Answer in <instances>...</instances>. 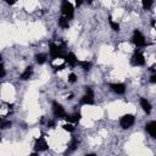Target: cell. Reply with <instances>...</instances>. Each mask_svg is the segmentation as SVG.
<instances>
[{
	"mask_svg": "<svg viewBox=\"0 0 156 156\" xmlns=\"http://www.w3.org/2000/svg\"><path fill=\"white\" fill-rule=\"evenodd\" d=\"M0 119H1V117H0Z\"/></svg>",
	"mask_w": 156,
	"mask_h": 156,
	"instance_id": "32",
	"label": "cell"
},
{
	"mask_svg": "<svg viewBox=\"0 0 156 156\" xmlns=\"http://www.w3.org/2000/svg\"><path fill=\"white\" fill-rule=\"evenodd\" d=\"M35 61H37V63L43 65V63H45V62L48 61V55H46V54H44V52L37 54V55H35Z\"/></svg>",
	"mask_w": 156,
	"mask_h": 156,
	"instance_id": "16",
	"label": "cell"
},
{
	"mask_svg": "<svg viewBox=\"0 0 156 156\" xmlns=\"http://www.w3.org/2000/svg\"><path fill=\"white\" fill-rule=\"evenodd\" d=\"M4 1H5L6 4H9V5H15L17 0H4Z\"/></svg>",
	"mask_w": 156,
	"mask_h": 156,
	"instance_id": "27",
	"label": "cell"
},
{
	"mask_svg": "<svg viewBox=\"0 0 156 156\" xmlns=\"http://www.w3.org/2000/svg\"><path fill=\"white\" fill-rule=\"evenodd\" d=\"M78 65H79L80 68H82L83 71H85V72L90 71V69H91V66H93L90 61H78Z\"/></svg>",
	"mask_w": 156,
	"mask_h": 156,
	"instance_id": "18",
	"label": "cell"
},
{
	"mask_svg": "<svg viewBox=\"0 0 156 156\" xmlns=\"http://www.w3.org/2000/svg\"><path fill=\"white\" fill-rule=\"evenodd\" d=\"M78 144H79L78 139H77L76 136H72V138H71V141H69V144H68V150H67V152H72V151H74V150L77 149Z\"/></svg>",
	"mask_w": 156,
	"mask_h": 156,
	"instance_id": "15",
	"label": "cell"
},
{
	"mask_svg": "<svg viewBox=\"0 0 156 156\" xmlns=\"http://www.w3.org/2000/svg\"><path fill=\"white\" fill-rule=\"evenodd\" d=\"M132 41L133 44L136 46V48H144L147 45L146 40H145V37L143 35V33L139 30V29H134L133 32V37H132Z\"/></svg>",
	"mask_w": 156,
	"mask_h": 156,
	"instance_id": "3",
	"label": "cell"
},
{
	"mask_svg": "<svg viewBox=\"0 0 156 156\" xmlns=\"http://www.w3.org/2000/svg\"><path fill=\"white\" fill-rule=\"evenodd\" d=\"M62 129H63V130H66V132H69V133H72V132L76 129V127H74V124H73V123L68 122V123H65V124H62Z\"/></svg>",
	"mask_w": 156,
	"mask_h": 156,
	"instance_id": "20",
	"label": "cell"
},
{
	"mask_svg": "<svg viewBox=\"0 0 156 156\" xmlns=\"http://www.w3.org/2000/svg\"><path fill=\"white\" fill-rule=\"evenodd\" d=\"M60 10H61L62 16L66 17L67 20H71L74 16V6L68 0H61Z\"/></svg>",
	"mask_w": 156,
	"mask_h": 156,
	"instance_id": "2",
	"label": "cell"
},
{
	"mask_svg": "<svg viewBox=\"0 0 156 156\" xmlns=\"http://www.w3.org/2000/svg\"><path fill=\"white\" fill-rule=\"evenodd\" d=\"M80 105H94V91L90 87H85V94L79 100Z\"/></svg>",
	"mask_w": 156,
	"mask_h": 156,
	"instance_id": "4",
	"label": "cell"
},
{
	"mask_svg": "<svg viewBox=\"0 0 156 156\" xmlns=\"http://www.w3.org/2000/svg\"><path fill=\"white\" fill-rule=\"evenodd\" d=\"M52 113L56 118H60V119L67 117V113H66L63 106L61 104H58L57 101H52Z\"/></svg>",
	"mask_w": 156,
	"mask_h": 156,
	"instance_id": "7",
	"label": "cell"
},
{
	"mask_svg": "<svg viewBox=\"0 0 156 156\" xmlns=\"http://www.w3.org/2000/svg\"><path fill=\"white\" fill-rule=\"evenodd\" d=\"M0 138H1V134H0Z\"/></svg>",
	"mask_w": 156,
	"mask_h": 156,
	"instance_id": "31",
	"label": "cell"
},
{
	"mask_svg": "<svg viewBox=\"0 0 156 156\" xmlns=\"http://www.w3.org/2000/svg\"><path fill=\"white\" fill-rule=\"evenodd\" d=\"M48 141H46V139H45V136L44 135H40L37 140H35V144H34V149L37 150V151H45V150H48Z\"/></svg>",
	"mask_w": 156,
	"mask_h": 156,
	"instance_id": "8",
	"label": "cell"
},
{
	"mask_svg": "<svg viewBox=\"0 0 156 156\" xmlns=\"http://www.w3.org/2000/svg\"><path fill=\"white\" fill-rule=\"evenodd\" d=\"M145 129L151 138H156V121H150L149 123H146Z\"/></svg>",
	"mask_w": 156,
	"mask_h": 156,
	"instance_id": "12",
	"label": "cell"
},
{
	"mask_svg": "<svg viewBox=\"0 0 156 156\" xmlns=\"http://www.w3.org/2000/svg\"><path fill=\"white\" fill-rule=\"evenodd\" d=\"M67 122H71V123H78L80 119H82V113L80 112H74L72 115H67V117L65 118Z\"/></svg>",
	"mask_w": 156,
	"mask_h": 156,
	"instance_id": "14",
	"label": "cell"
},
{
	"mask_svg": "<svg viewBox=\"0 0 156 156\" xmlns=\"http://www.w3.org/2000/svg\"><path fill=\"white\" fill-rule=\"evenodd\" d=\"M12 126L11 121H6V119H0V129H7Z\"/></svg>",
	"mask_w": 156,
	"mask_h": 156,
	"instance_id": "21",
	"label": "cell"
},
{
	"mask_svg": "<svg viewBox=\"0 0 156 156\" xmlns=\"http://www.w3.org/2000/svg\"><path fill=\"white\" fill-rule=\"evenodd\" d=\"M5 74H6V71H5V68H4V67H2V68H0V78L5 77Z\"/></svg>",
	"mask_w": 156,
	"mask_h": 156,
	"instance_id": "26",
	"label": "cell"
},
{
	"mask_svg": "<svg viewBox=\"0 0 156 156\" xmlns=\"http://www.w3.org/2000/svg\"><path fill=\"white\" fill-rule=\"evenodd\" d=\"M1 58H2V57H1V55H0V68H2V65H1Z\"/></svg>",
	"mask_w": 156,
	"mask_h": 156,
	"instance_id": "30",
	"label": "cell"
},
{
	"mask_svg": "<svg viewBox=\"0 0 156 156\" xmlns=\"http://www.w3.org/2000/svg\"><path fill=\"white\" fill-rule=\"evenodd\" d=\"M33 74V66H27L24 68V71L20 74V79L21 80H28Z\"/></svg>",
	"mask_w": 156,
	"mask_h": 156,
	"instance_id": "13",
	"label": "cell"
},
{
	"mask_svg": "<svg viewBox=\"0 0 156 156\" xmlns=\"http://www.w3.org/2000/svg\"><path fill=\"white\" fill-rule=\"evenodd\" d=\"M108 87L117 95H123L126 93V85L123 83H111L108 84Z\"/></svg>",
	"mask_w": 156,
	"mask_h": 156,
	"instance_id": "9",
	"label": "cell"
},
{
	"mask_svg": "<svg viewBox=\"0 0 156 156\" xmlns=\"http://www.w3.org/2000/svg\"><path fill=\"white\" fill-rule=\"evenodd\" d=\"M151 26H152V28L155 27V20H152V21H151Z\"/></svg>",
	"mask_w": 156,
	"mask_h": 156,
	"instance_id": "29",
	"label": "cell"
},
{
	"mask_svg": "<svg viewBox=\"0 0 156 156\" xmlns=\"http://www.w3.org/2000/svg\"><path fill=\"white\" fill-rule=\"evenodd\" d=\"M46 124H48V127H49V128H55V127H56V122H55V121H52V119H49Z\"/></svg>",
	"mask_w": 156,
	"mask_h": 156,
	"instance_id": "24",
	"label": "cell"
},
{
	"mask_svg": "<svg viewBox=\"0 0 156 156\" xmlns=\"http://www.w3.org/2000/svg\"><path fill=\"white\" fill-rule=\"evenodd\" d=\"M154 4V0H141V5L144 10H150Z\"/></svg>",
	"mask_w": 156,
	"mask_h": 156,
	"instance_id": "22",
	"label": "cell"
},
{
	"mask_svg": "<svg viewBox=\"0 0 156 156\" xmlns=\"http://www.w3.org/2000/svg\"><path fill=\"white\" fill-rule=\"evenodd\" d=\"M108 24H110V27H111L112 30H115V32H119V23L116 22L111 16H108Z\"/></svg>",
	"mask_w": 156,
	"mask_h": 156,
	"instance_id": "17",
	"label": "cell"
},
{
	"mask_svg": "<svg viewBox=\"0 0 156 156\" xmlns=\"http://www.w3.org/2000/svg\"><path fill=\"white\" fill-rule=\"evenodd\" d=\"M84 0H76V7H79L82 4H83Z\"/></svg>",
	"mask_w": 156,
	"mask_h": 156,
	"instance_id": "28",
	"label": "cell"
},
{
	"mask_svg": "<svg viewBox=\"0 0 156 156\" xmlns=\"http://www.w3.org/2000/svg\"><path fill=\"white\" fill-rule=\"evenodd\" d=\"M57 23H58V26H60L62 29H67V28L69 27V22H68V20H67L66 17H63V16L58 18Z\"/></svg>",
	"mask_w": 156,
	"mask_h": 156,
	"instance_id": "19",
	"label": "cell"
},
{
	"mask_svg": "<svg viewBox=\"0 0 156 156\" xmlns=\"http://www.w3.org/2000/svg\"><path fill=\"white\" fill-rule=\"evenodd\" d=\"M150 82H151L152 84H155V83H156V74H155V73H152V74H151V77H150Z\"/></svg>",
	"mask_w": 156,
	"mask_h": 156,
	"instance_id": "25",
	"label": "cell"
},
{
	"mask_svg": "<svg viewBox=\"0 0 156 156\" xmlns=\"http://www.w3.org/2000/svg\"><path fill=\"white\" fill-rule=\"evenodd\" d=\"M139 102H140V107L143 108V111H144L146 115H149V113L151 112V110H152V106H151L150 101H149L147 99H145V98H140Z\"/></svg>",
	"mask_w": 156,
	"mask_h": 156,
	"instance_id": "11",
	"label": "cell"
},
{
	"mask_svg": "<svg viewBox=\"0 0 156 156\" xmlns=\"http://www.w3.org/2000/svg\"><path fill=\"white\" fill-rule=\"evenodd\" d=\"M135 122V117L132 115V113H126L123 115L121 118H119V126L123 128V129H128L130 128Z\"/></svg>",
	"mask_w": 156,
	"mask_h": 156,
	"instance_id": "5",
	"label": "cell"
},
{
	"mask_svg": "<svg viewBox=\"0 0 156 156\" xmlns=\"http://www.w3.org/2000/svg\"><path fill=\"white\" fill-rule=\"evenodd\" d=\"M130 63L133 66H144L145 65V56L140 50H135L130 57Z\"/></svg>",
	"mask_w": 156,
	"mask_h": 156,
	"instance_id": "6",
	"label": "cell"
},
{
	"mask_svg": "<svg viewBox=\"0 0 156 156\" xmlns=\"http://www.w3.org/2000/svg\"><path fill=\"white\" fill-rule=\"evenodd\" d=\"M63 49H65V44H55V43H50L49 44V54L50 57L52 60L56 58H63Z\"/></svg>",
	"mask_w": 156,
	"mask_h": 156,
	"instance_id": "1",
	"label": "cell"
},
{
	"mask_svg": "<svg viewBox=\"0 0 156 156\" xmlns=\"http://www.w3.org/2000/svg\"><path fill=\"white\" fill-rule=\"evenodd\" d=\"M76 82H77V76H76V73H73V72L69 73V74H68V83H72V84H73V83H76Z\"/></svg>",
	"mask_w": 156,
	"mask_h": 156,
	"instance_id": "23",
	"label": "cell"
},
{
	"mask_svg": "<svg viewBox=\"0 0 156 156\" xmlns=\"http://www.w3.org/2000/svg\"><path fill=\"white\" fill-rule=\"evenodd\" d=\"M63 60L66 61V63H68V66L71 67H74V66H78V58L77 56L73 54V52H68L66 55H63Z\"/></svg>",
	"mask_w": 156,
	"mask_h": 156,
	"instance_id": "10",
	"label": "cell"
}]
</instances>
